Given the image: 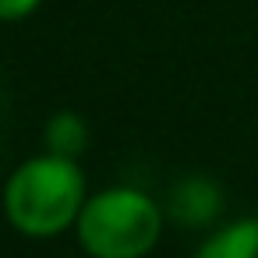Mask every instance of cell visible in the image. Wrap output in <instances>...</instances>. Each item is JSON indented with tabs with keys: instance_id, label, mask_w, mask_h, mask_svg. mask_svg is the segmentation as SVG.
<instances>
[{
	"instance_id": "1",
	"label": "cell",
	"mask_w": 258,
	"mask_h": 258,
	"mask_svg": "<svg viewBox=\"0 0 258 258\" xmlns=\"http://www.w3.org/2000/svg\"><path fill=\"white\" fill-rule=\"evenodd\" d=\"M82 195H85V184L75 159L39 156V159H29L22 170H15L4 191V209L22 233L50 237L68 230L82 216L85 209Z\"/></svg>"
},
{
	"instance_id": "2",
	"label": "cell",
	"mask_w": 258,
	"mask_h": 258,
	"mask_svg": "<svg viewBox=\"0 0 258 258\" xmlns=\"http://www.w3.org/2000/svg\"><path fill=\"white\" fill-rule=\"evenodd\" d=\"M159 205L135 187L103 191L78 216V237L96 258H142L159 240Z\"/></svg>"
},
{
	"instance_id": "3",
	"label": "cell",
	"mask_w": 258,
	"mask_h": 258,
	"mask_svg": "<svg viewBox=\"0 0 258 258\" xmlns=\"http://www.w3.org/2000/svg\"><path fill=\"white\" fill-rule=\"evenodd\" d=\"M170 209H173V216L180 223H202V219H209L219 209V191L209 180H184L173 191Z\"/></svg>"
},
{
	"instance_id": "4",
	"label": "cell",
	"mask_w": 258,
	"mask_h": 258,
	"mask_svg": "<svg viewBox=\"0 0 258 258\" xmlns=\"http://www.w3.org/2000/svg\"><path fill=\"white\" fill-rule=\"evenodd\" d=\"M198 258H258V219H244L212 237Z\"/></svg>"
},
{
	"instance_id": "5",
	"label": "cell",
	"mask_w": 258,
	"mask_h": 258,
	"mask_svg": "<svg viewBox=\"0 0 258 258\" xmlns=\"http://www.w3.org/2000/svg\"><path fill=\"white\" fill-rule=\"evenodd\" d=\"M89 135H85V124L75 117V113H60L46 124V145H50V156H64V159H75L82 149H85Z\"/></svg>"
},
{
	"instance_id": "6",
	"label": "cell",
	"mask_w": 258,
	"mask_h": 258,
	"mask_svg": "<svg viewBox=\"0 0 258 258\" xmlns=\"http://www.w3.org/2000/svg\"><path fill=\"white\" fill-rule=\"evenodd\" d=\"M39 0H0V18L4 22H15V18H25Z\"/></svg>"
}]
</instances>
